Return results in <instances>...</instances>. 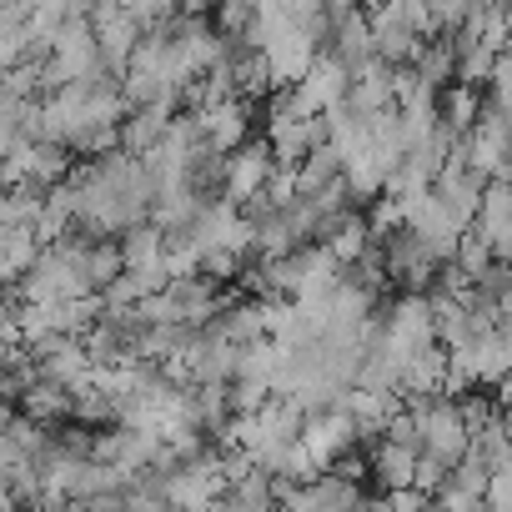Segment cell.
I'll return each mask as SVG.
<instances>
[{"mask_svg": "<svg viewBox=\"0 0 512 512\" xmlns=\"http://www.w3.org/2000/svg\"><path fill=\"white\" fill-rule=\"evenodd\" d=\"M482 106H487V101H482V91H477V86L452 81L447 91H437V121H442L457 141H462V136H467V131L482 121Z\"/></svg>", "mask_w": 512, "mask_h": 512, "instance_id": "cell-11", "label": "cell"}, {"mask_svg": "<svg viewBox=\"0 0 512 512\" xmlns=\"http://www.w3.org/2000/svg\"><path fill=\"white\" fill-rule=\"evenodd\" d=\"M166 126H171V101L136 106V111L121 121V151H131V156H151V151L161 146Z\"/></svg>", "mask_w": 512, "mask_h": 512, "instance_id": "cell-9", "label": "cell"}, {"mask_svg": "<svg viewBox=\"0 0 512 512\" xmlns=\"http://www.w3.org/2000/svg\"><path fill=\"white\" fill-rule=\"evenodd\" d=\"M497 407H502V412H512V372L497 382Z\"/></svg>", "mask_w": 512, "mask_h": 512, "instance_id": "cell-15", "label": "cell"}, {"mask_svg": "<svg viewBox=\"0 0 512 512\" xmlns=\"http://www.w3.org/2000/svg\"><path fill=\"white\" fill-rule=\"evenodd\" d=\"M21 412H26L31 422H51V417L71 412V387H61V382H51V377H36V382L21 392Z\"/></svg>", "mask_w": 512, "mask_h": 512, "instance_id": "cell-12", "label": "cell"}, {"mask_svg": "<svg viewBox=\"0 0 512 512\" xmlns=\"http://www.w3.org/2000/svg\"><path fill=\"white\" fill-rule=\"evenodd\" d=\"M507 277H512V262H507Z\"/></svg>", "mask_w": 512, "mask_h": 512, "instance_id": "cell-17", "label": "cell"}, {"mask_svg": "<svg viewBox=\"0 0 512 512\" xmlns=\"http://www.w3.org/2000/svg\"><path fill=\"white\" fill-rule=\"evenodd\" d=\"M387 502H392V512H427L432 507V497L422 487H397V492H387Z\"/></svg>", "mask_w": 512, "mask_h": 512, "instance_id": "cell-14", "label": "cell"}, {"mask_svg": "<svg viewBox=\"0 0 512 512\" xmlns=\"http://www.w3.org/2000/svg\"><path fill=\"white\" fill-rule=\"evenodd\" d=\"M507 452H512V412H507Z\"/></svg>", "mask_w": 512, "mask_h": 512, "instance_id": "cell-16", "label": "cell"}, {"mask_svg": "<svg viewBox=\"0 0 512 512\" xmlns=\"http://www.w3.org/2000/svg\"><path fill=\"white\" fill-rule=\"evenodd\" d=\"M472 231L492 246V256L502 267L512 262V181H487L482 206L472 216Z\"/></svg>", "mask_w": 512, "mask_h": 512, "instance_id": "cell-6", "label": "cell"}, {"mask_svg": "<svg viewBox=\"0 0 512 512\" xmlns=\"http://www.w3.org/2000/svg\"><path fill=\"white\" fill-rule=\"evenodd\" d=\"M41 256V241L31 226H0V287H16Z\"/></svg>", "mask_w": 512, "mask_h": 512, "instance_id": "cell-10", "label": "cell"}, {"mask_svg": "<svg viewBox=\"0 0 512 512\" xmlns=\"http://www.w3.org/2000/svg\"><path fill=\"white\" fill-rule=\"evenodd\" d=\"M482 512H512V462H507V467H497V472L487 477Z\"/></svg>", "mask_w": 512, "mask_h": 512, "instance_id": "cell-13", "label": "cell"}, {"mask_svg": "<svg viewBox=\"0 0 512 512\" xmlns=\"http://www.w3.org/2000/svg\"><path fill=\"white\" fill-rule=\"evenodd\" d=\"M347 91H352V71L337 61V56H317V66L287 91V101L302 111V116H332V111H342L347 106Z\"/></svg>", "mask_w": 512, "mask_h": 512, "instance_id": "cell-3", "label": "cell"}, {"mask_svg": "<svg viewBox=\"0 0 512 512\" xmlns=\"http://www.w3.org/2000/svg\"><path fill=\"white\" fill-rule=\"evenodd\" d=\"M412 402H417V412H422V452H432V457H442L447 467H457V462L467 457V447H472V427H467L457 397L437 392V397H412Z\"/></svg>", "mask_w": 512, "mask_h": 512, "instance_id": "cell-2", "label": "cell"}, {"mask_svg": "<svg viewBox=\"0 0 512 512\" xmlns=\"http://www.w3.org/2000/svg\"><path fill=\"white\" fill-rule=\"evenodd\" d=\"M367 467H372V482L387 487V492L412 487V477H417V447H402L392 437H377L367 447Z\"/></svg>", "mask_w": 512, "mask_h": 512, "instance_id": "cell-8", "label": "cell"}, {"mask_svg": "<svg viewBox=\"0 0 512 512\" xmlns=\"http://www.w3.org/2000/svg\"><path fill=\"white\" fill-rule=\"evenodd\" d=\"M196 126H201V141L221 156H231L236 146H246V131H251V101L241 96H221V101H206L201 111H191Z\"/></svg>", "mask_w": 512, "mask_h": 512, "instance_id": "cell-5", "label": "cell"}, {"mask_svg": "<svg viewBox=\"0 0 512 512\" xmlns=\"http://www.w3.org/2000/svg\"><path fill=\"white\" fill-rule=\"evenodd\" d=\"M272 171H277V156L267 151V141H246V146H236L231 156H226V201L231 206H251L256 196L267 191V181H272Z\"/></svg>", "mask_w": 512, "mask_h": 512, "instance_id": "cell-4", "label": "cell"}, {"mask_svg": "<svg viewBox=\"0 0 512 512\" xmlns=\"http://www.w3.org/2000/svg\"><path fill=\"white\" fill-rule=\"evenodd\" d=\"M482 191H487V181H482L472 166H462L457 156L432 176V196H437L462 226H472V216H477V206H482Z\"/></svg>", "mask_w": 512, "mask_h": 512, "instance_id": "cell-7", "label": "cell"}, {"mask_svg": "<svg viewBox=\"0 0 512 512\" xmlns=\"http://www.w3.org/2000/svg\"><path fill=\"white\" fill-rule=\"evenodd\" d=\"M267 151L277 156V166H302L322 141H327V126L317 121V116H302L292 101H287V91H277L272 96V111H267Z\"/></svg>", "mask_w": 512, "mask_h": 512, "instance_id": "cell-1", "label": "cell"}]
</instances>
